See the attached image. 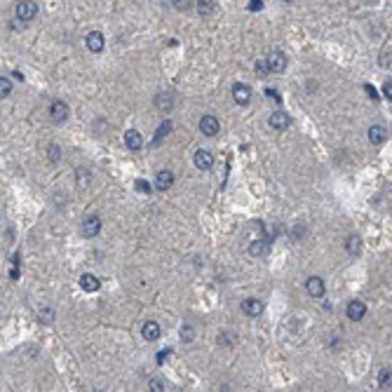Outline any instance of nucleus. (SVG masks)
Masks as SVG:
<instances>
[{
	"label": "nucleus",
	"instance_id": "f257e3e1",
	"mask_svg": "<svg viewBox=\"0 0 392 392\" xmlns=\"http://www.w3.org/2000/svg\"><path fill=\"white\" fill-rule=\"evenodd\" d=\"M36 14H38V2L26 0V2H19L17 5V19H21V21H31Z\"/></svg>",
	"mask_w": 392,
	"mask_h": 392
},
{
	"label": "nucleus",
	"instance_id": "f03ea898",
	"mask_svg": "<svg viewBox=\"0 0 392 392\" xmlns=\"http://www.w3.org/2000/svg\"><path fill=\"white\" fill-rule=\"evenodd\" d=\"M99 230H101V218L96 214H89L82 221V235L85 237H94V235H99Z\"/></svg>",
	"mask_w": 392,
	"mask_h": 392
},
{
	"label": "nucleus",
	"instance_id": "7ed1b4c3",
	"mask_svg": "<svg viewBox=\"0 0 392 392\" xmlns=\"http://www.w3.org/2000/svg\"><path fill=\"white\" fill-rule=\"evenodd\" d=\"M200 129H202L204 136H216L218 129H221L218 118H214V115H204L202 120H200Z\"/></svg>",
	"mask_w": 392,
	"mask_h": 392
},
{
	"label": "nucleus",
	"instance_id": "20e7f679",
	"mask_svg": "<svg viewBox=\"0 0 392 392\" xmlns=\"http://www.w3.org/2000/svg\"><path fill=\"white\" fill-rule=\"evenodd\" d=\"M305 289H308V294L312 298L324 296V280L317 277V275H312V277H308V282H305Z\"/></svg>",
	"mask_w": 392,
	"mask_h": 392
},
{
	"label": "nucleus",
	"instance_id": "39448f33",
	"mask_svg": "<svg viewBox=\"0 0 392 392\" xmlns=\"http://www.w3.org/2000/svg\"><path fill=\"white\" fill-rule=\"evenodd\" d=\"M193 160H195V167H197V169H202V172H207V169H212V167H214V155H212L209 150H197Z\"/></svg>",
	"mask_w": 392,
	"mask_h": 392
},
{
	"label": "nucleus",
	"instance_id": "423d86ee",
	"mask_svg": "<svg viewBox=\"0 0 392 392\" xmlns=\"http://www.w3.org/2000/svg\"><path fill=\"white\" fill-rule=\"evenodd\" d=\"M266 64H268V68H270L272 73H282L284 68H286V56L282 52H270Z\"/></svg>",
	"mask_w": 392,
	"mask_h": 392
},
{
	"label": "nucleus",
	"instance_id": "0eeeda50",
	"mask_svg": "<svg viewBox=\"0 0 392 392\" xmlns=\"http://www.w3.org/2000/svg\"><path fill=\"white\" fill-rule=\"evenodd\" d=\"M345 312H348V317H350L352 322H359V320L366 315V305L362 301H350L348 308H345Z\"/></svg>",
	"mask_w": 392,
	"mask_h": 392
},
{
	"label": "nucleus",
	"instance_id": "6e6552de",
	"mask_svg": "<svg viewBox=\"0 0 392 392\" xmlns=\"http://www.w3.org/2000/svg\"><path fill=\"white\" fill-rule=\"evenodd\" d=\"M232 96H235V101H237L240 106H247V104L251 101V89H249L247 85H242V82H237V85L232 87Z\"/></svg>",
	"mask_w": 392,
	"mask_h": 392
},
{
	"label": "nucleus",
	"instance_id": "1a4fd4ad",
	"mask_svg": "<svg viewBox=\"0 0 392 392\" xmlns=\"http://www.w3.org/2000/svg\"><path fill=\"white\" fill-rule=\"evenodd\" d=\"M85 45H87V50H89V52H101V50H104V45H106V40H104V36H101L99 31H92V33H87Z\"/></svg>",
	"mask_w": 392,
	"mask_h": 392
},
{
	"label": "nucleus",
	"instance_id": "9d476101",
	"mask_svg": "<svg viewBox=\"0 0 392 392\" xmlns=\"http://www.w3.org/2000/svg\"><path fill=\"white\" fill-rule=\"evenodd\" d=\"M50 118L54 122H64L68 118V106L64 101H52V106H50Z\"/></svg>",
	"mask_w": 392,
	"mask_h": 392
},
{
	"label": "nucleus",
	"instance_id": "9b49d317",
	"mask_svg": "<svg viewBox=\"0 0 392 392\" xmlns=\"http://www.w3.org/2000/svg\"><path fill=\"white\" fill-rule=\"evenodd\" d=\"M242 310H244V315H249V317H258V315L263 312V303H261L258 298H247V301H242Z\"/></svg>",
	"mask_w": 392,
	"mask_h": 392
},
{
	"label": "nucleus",
	"instance_id": "f8f14e48",
	"mask_svg": "<svg viewBox=\"0 0 392 392\" xmlns=\"http://www.w3.org/2000/svg\"><path fill=\"white\" fill-rule=\"evenodd\" d=\"M172 183H174V174H172V172L162 169V172L155 174V188L158 190H169L172 188Z\"/></svg>",
	"mask_w": 392,
	"mask_h": 392
},
{
	"label": "nucleus",
	"instance_id": "ddd939ff",
	"mask_svg": "<svg viewBox=\"0 0 392 392\" xmlns=\"http://www.w3.org/2000/svg\"><path fill=\"white\" fill-rule=\"evenodd\" d=\"M155 106L160 110H164V113L172 110L174 108V94H172V92H160V94L155 96Z\"/></svg>",
	"mask_w": 392,
	"mask_h": 392
},
{
	"label": "nucleus",
	"instance_id": "4468645a",
	"mask_svg": "<svg viewBox=\"0 0 392 392\" xmlns=\"http://www.w3.org/2000/svg\"><path fill=\"white\" fill-rule=\"evenodd\" d=\"M125 143H127V148L129 150H139L143 146V139H141V134H139L136 129H127V132H125Z\"/></svg>",
	"mask_w": 392,
	"mask_h": 392
},
{
	"label": "nucleus",
	"instance_id": "2eb2a0df",
	"mask_svg": "<svg viewBox=\"0 0 392 392\" xmlns=\"http://www.w3.org/2000/svg\"><path fill=\"white\" fill-rule=\"evenodd\" d=\"M268 122H270V127H272V129H286V127H289V122H291V120H289V115H286V113H282V110H275V113L270 115V120H268Z\"/></svg>",
	"mask_w": 392,
	"mask_h": 392
},
{
	"label": "nucleus",
	"instance_id": "dca6fc26",
	"mask_svg": "<svg viewBox=\"0 0 392 392\" xmlns=\"http://www.w3.org/2000/svg\"><path fill=\"white\" fill-rule=\"evenodd\" d=\"M141 334H143L146 340L153 343V340H158V338H160V324H158V322H146V324L141 326Z\"/></svg>",
	"mask_w": 392,
	"mask_h": 392
},
{
	"label": "nucleus",
	"instance_id": "f3484780",
	"mask_svg": "<svg viewBox=\"0 0 392 392\" xmlns=\"http://www.w3.org/2000/svg\"><path fill=\"white\" fill-rule=\"evenodd\" d=\"M388 139V132H385V127H380V125H374L371 129H369V141L374 143V146H380L383 141Z\"/></svg>",
	"mask_w": 392,
	"mask_h": 392
},
{
	"label": "nucleus",
	"instance_id": "a211bd4d",
	"mask_svg": "<svg viewBox=\"0 0 392 392\" xmlns=\"http://www.w3.org/2000/svg\"><path fill=\"white\" fill-rule=\"evenodd\" d=\"M80 289H85V291H96L99 289V277L89 275V272L80 275Z\"/></svg>",
	"mask_w": 392,
	"mask_h": 392
},
{
	"label": "nucleus",
	"instance_id": "6ab92c4d",
	"mask_svg": "<svg viewBox=\"0 0 392 392\" xmlns=\"http://www.w3.org/2000/svg\"><path fill=\"white\" fill-rule=\"evenodd\" d=\"M172 129H174V122H172V120H164L162 125L158 127V132H155V139H153V146H158V143H160V141H162V139H164V136H167V134H169Z\"/></svg>",
	"mask_w": 392,
	"mask_h": 392
},
{
	"label": "nucleus",
	"instance_id": "aec40b11",
	"mask_svg": "<svg viewBox=\"0 0 392 392\" xmlns=\"http://www.w3.org/2000/svg\"><path fill=\"white\" fill-rule=\"evenodd\" d=\"M345 249H348V251H350L352 256H357V254H359V251H362V237H359V235H355V232H352L350 237H348V240H345Z\"/></svg>",
	"mask_w": 392,
	"mask_h": 392
},
{
	"label": "nucleus",
	"instance_id": "412c9836",
	"mask_svg": "<svg viewBox=\"0 0 392 392\" xmlns=\"http://www.w3.org/2000/svg\"><path fill=\"white\" fill-rule=\"evenodd\" d=\"M378 385L380 388H390L392 385V371L388 369V366H383L378 371Z\"/></svg>",
	"mask_w": 392,
	"mask_h": 392
},
{
	"label": "nucleus",
	"instance_id": "4be33fe9",
	"mask_svg": "<svg viewBox=\"0 0 392 392\" xmlns=\"http://www.w3.org/2000/svg\"><path fill=\"white\" fill-rule=\"evenodd\" d=\"M235 334L232 331H221V336H218V345H223V348H230V345H235Z\"/></svg>",
	"mask_w": 392,
	"mask_h": 392
},
{
	"label": "nucleus",
	"instance_id": "5701e85b",
	"mask_svg": "<svg viewBox=\"0 0 392 392\" xmlns=\"http://www.w3.org/2000/svg\"><path fill=\"white\" fill-rule=\"evenodd\" d=\"M197 12L202 14V17H209V14L214 12V2H207V0L197 2Z\"/></svg>",
	"mask_w": 392,
	"mask_h": 392
},
{
	"label": "nucleus",
	"instance_id": "b1692460",
	"mask_svg": "<svg viewBox=\"0 0 392 392\" xmlns=\"http://www.w3.org/2000/svg\"><path fill=\"white\" fill-rule=\"evenodd\" d=\"M38 317H40V322L50 324V322L54 320V310H52V308H42V310L38 312Z\"/></svg>",
	"mask_w": 392,
	"mask_h": 392
},
{
	"label": "nucleus",
	"instance_id": "393cba45",
	"mask_svg": "<svg viewBox=\"0 0 392 392\" xmlns=\"http://www.w3.org/2000/svg\"><path fill=\"white\" fill-rule=\"evenodd\" d=\"M181 338H183L186 343H190V340L195 338V329H193L190 324H183V326H181Z\"/></svg>",
	"mask_w": 392,
	"mask_h": 392
},
{
	"label": "nucleus",
	"instance_id": "a878e982",
	"mask_svg": "<svg viewBox=\"0 0 392 392\" xmlns=\"http://www.w3.org/2000/svg\"><path fill=\"white\" fill-rule=\"evenodd\" d=\"M249 251H251L254 256H261V254L266 251V242H263V240H258V242H254V244H251V247H249Z\"/></svg>",
	"mask_w": 392,
	"mask_h": 392
},
{
	"label": "nucleus",
	"instance_id": "bb28decb",
	"mask_svg": "<svg viewBox=\"0 0 392 392\" xmlns=\"http://www.w3.org/2000/svg\"><path fill=\"white\" fill-rule=\"evenodd\" d=\"M148 388H150V392H164V385H162V380L160 378H150Z\"/></svg>",
	"mask_w": 392,
	"mask_h": 392
},
{
	"label": "nucleus",
	"instance_id": "cd10ccee",
	"mask_svg": "<svg viewBox=\"0 0 392 392\" xmlns=\"http://www.w3.org/2000/svg\"><path fill=\"white\" fill-rule=\"evenodd\" d=\"M10 92H12V82L7 80V78H2V80H0V94L7 96Z\"/></svg>",
	"mask_w": 392,
	"mask_h": 392
},
{
	"label": "nucleus",
	"instance_id": "c85d7f7f",
	"mask_svg": "<svg viewBox=\"0 0 392 392\" xmlns=\"http://www.w3.org/2000/svg\"><path fill=\"white\" fill-rule=\"evenodd\" d=\"M134 186H136V190H141V193H146V195H148L150 190H153V188H150V186H148V183H146V181H141V178L136 181Z\"/></svg>",
	"mask_w": 392,
	"mask_h": 392
},
{
	"label": "nucleus",
	"instance_id": "c756f323",
	"mask_svg": "<svg viewBox=\"0 0 392 392\" xmlns=\"http://www.w3.org/2000/svg\"><path fill=\"white\" fill-rule=\"evenodd\" d=\"M383 94L388 96V101H392V80H388L383 85Z\"/></svg>",
	"mask_w": 392,
	"mask_h": 392
},
{
	"label": "nucleus",
	"instance_id": "7c9ffc66",
	"mask_svg": "<svg viewBox=\"0 0 392 392\" xmlns=\"http://www.w3.org/2000/svg\"><path fill=\"white\" fill-rule=\"evenodd\" d=\"M261 7H263V2H261V0H254V2H249V10H251V12H256V10H261Z\"/></svg>",
	"mask_w": 392,
	"mask_h": 392
},
{
	"label": "nucleus",
	"instance_id": "2f4dec72",
	"mask_svg": "<svg viewBox=\"0 0 392 392\" xmlns=\"http://www.w3.org/2000/svg\"><path fill=\"white\" fill-rule=\"evenodd\" d=\"M364 89H366V92H369V96H371V99H378V94H376V89H374L371 85H366Z\"/></svg>",
	"mask_w": 392,
	"mask_h": 392
},
{
	"label": "nucleus",
	"instance_id": "473e14b6",
	"mask_svg": "<svg viewBox=\"0 0 392 392\" xmlns=\"http://www.w3.org/2000/svg\"><path fill=\"white\" fill-rule=\"evenodd\" d=\"M266 94H268V96H272L275 101H280V96H277V92H275V89H266Z\"/></svg>",
	"mask_w": 392,
	"mask_h": 392
}]
</instances>
